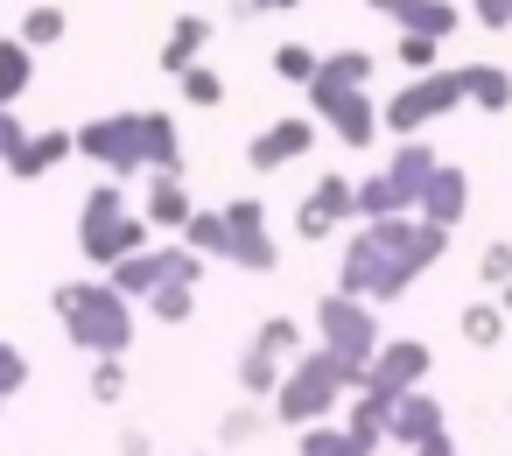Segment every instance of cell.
<instances>
[{
  "label": "cell",
  "mask_w": 512,
  "mask_h": 456,
  "mask_svg": "<svg viewBox=\"0 0 512 456\" xmlns=\"http://www.w3.org/2000/svg\"><path fill=\"white\" fill-rule=\"evenodd\" d=\"M449 253V225H428V218H379L351 239L344 253V288L365 295V302H393L407 295L435 260Z\"/></svg>",
  "instance_id": "1"
},
{
  "label": "cell",
  "mask_w": 512,
  "mask_h": 456,
  "mask_svg": "<svg viewBox=\"0 0 512 456\" xmlns=\"http://www.w3.org/2000/svg\"><path fill=\"white\" fill-rule=\"evenodd\" d=\"M477 22L484 29H512V0H477Z\"/></svg>",
  "instance_id": "41"
},
{
  "label": "cell",
  "mask_w": 512,
  "mask_h": 456,
  "mask_svg": "<svg viewBox=\"0 0 512 456\" xmlns=\"http://www.w3.org/2000/svg\"><path fill=\"white\" fill-rule=\"evenodd\" d=\"M253 344L274 351V358H295V351H302V323H295V316H267V323L253 330Z\"/></svg>",
  "instance_id": "29"
},
{
  "label": "cell",
  "mask_w": 512,
  "mask_h": 456,
  "mask_svg": "<svg viewBox=\"0 0 512 456\" xmlns=\"http://www.w3.org/2000/svg\"><path fill=\"white\" fill-rule=\"evenodd\" d=\"M309 204H323V211L344 225V218H358V183H351V176H323V183L309 190Z\"/></svg>",
  "instance_id": "27"
},
{
  "label": "cell",
  "mask_w": 512,
  "mask_h": 456,
  "mask_svg": "<svg viewBox=\"0 0 512 456\" xmlns=\"http://www.w3.org/2000/svg\"><path fill=\"white\" fill-rule=\"evenodd\" d=\"M309 106H316V113L337 127V141H344V148H372V134H379V106H372L365 92L316 78V85H309Z\"/></svg>",
  "instance_id": "9"
},
{
  "label": "cell",
  "mask_w": 512,
  "mask_h": 456,
  "mask_svg": "<svg viewBox=\"0 0 512 456\" xmlns=\"http://www.w3.org/2000/svg\"><path fill=\"white\" fill-rule=\"evenodd\" d=\"M148 309H155V323H190V316H197V288L169 281V288H155V295H148Z\"/></svg>",
  "instance_id": "28"
},
{
  "label": "cell",
  "mask_w": 512,
  "mask_h": 456,
  "mask_svg": "<svg viewBox=\"0 0 512 456\" xmlns=\"http://www.w3.org/2000/svg\"><path fill=\"white\" fill-rule=\"evenodd\" d=\"M435 148H421V141H400V155L379 169V176H365L358 183V218L365 225H379V218H421V197H428V183H435Z\"/></svg>",
  "instance_id": "4"
},
{
  "label": "cell",
  "mask_w": 512,
  "mask_h": 456,
  "mask_svg": "<svg viewBox=\"0 0 512 456\" xmlns=\"http://www.w3.org/2000/svg\"><path fill=\"white\" fill-rule=\"evenodd\" d=\"M470 92H463V71H428V78H414L407 92H393L386 99V127L400 134V141H414L428 120H442V113H456Z\"/></svg>",
  "instance_id": "7"
},
{
  "label": "cell",
  "mask_w": 512,
  "mask_h": 456,
  "mask_svg": "<svg viewBox=\"0 0 512 456\" xmlns=\"http://www.w3.org/2000/svg\"><path fill=\"white\" fill-rule=\"evenodd\" d=\"M71 155H78V134H57V127H50V134H29V141L8 155V176H22V183H29V176H50V169L71 162Z\"/></svg>",
  "instance_id": "15"
},
{
  "label": "cell",
  "mask_w": 512,
  "mask_h": 456,
  "mask_svg": "<svg viewBox=\"0 0 512 456\" xmlns=\"http://www.w3.org/2000/svg\"><path fill=\"white\" fill-rule=\"evenodd\" d=\"M148 155H155V176H183V148H176L169 113H148Z\"/></svg>",
  "instance_id": "22"
},
{
  "label": "cell",
  "mask_w": 512,
  "mask_h": 456,
  "mask_svg": "<svg viewBox=\"0 0 512 456\" xmlns=\"http://www.w3.org/2000/svg\"><path fill=\"white\" fill-rule=\"evenodd\" d=\"M155 232H183L190 218H197V204H190V190H183V176H155L148 183V211H141Z\"/></svg>",
  "instance_id": "16"
},
{
  "label": "cell",
  "mask_w": 512,
  "mask_h": 456,
  "mask_svg": "<svg viewBox=\"0 0 512 456\" xmlns=\"http://www.w3.org/2000/svg\"><path fill=\"white\" fill-rule=\"evenodd\" d=\"M316 330H323V351H337V358L358 365V372L386 351V344H379V316H372V302L351 295V288H337V295L316 302Z\"/></svg>",
  "instance_id": "6"
},
{
  "label": "cell",
  "mask_w": 512,
  "mask_h": 456,
  "mask_svg": "<svg viewBox=\"0 0 512 456\" xmlns=\"http://www.w3.org/2000/svg\"><path fill=\"white\" fill-rule=\"evenodd\" d=\"M435 435H449V428H442V400L400 393V400H393V449H421V442H435Z\"/></svg>",
  "instance_id": "12"
},
{
  "label": "cell",
  "mask_w": 512,
  "mask_h": 456,
  "mask_svg": "<svg viewBox=\"0 0 512 456\" xmlns=\"http://www.w3.org/2000/svg\"><path fill=\"white\" fill-rule=\"evenodd\" d=\"M323 78H330V85H351V92H365V78H372V57H365V50H337V57H323Z\"/></svg>",
  "instance_id": "30"
},
{
  "label": "cell",
  "mask_w": 512,
  "mask_h": 456,
  "mask_svg": "<svg viewBox=\"0 0 512 456\" xmlns=\"http://www.w3.org/2000/svg\"><path fill=\"white\" fill-rule=\"evenodd\" d=\"M120 393H127V365H120V358H99V365H92V400L113 407Z\"/></svg>",
  "instance_id": "36"
},
{
  "label": "cell",
  "mask_w": 512,
  "mask_h": 456,
  "mask_svg": "<svg viewBox=\"0 0 512 456\" xmlns=\"http://www.w3.org/2000/svg\"><path fill=\"white\" fill-rule=\"evenodd\" d=\"M78 155L106 162L113 176L155 169V155H148V113H113V120H92V127H78Z\"/></svg>",
  "instance_id": "8"
},
{
  "label": "cell",
  "mask_w": 512,
  "mask_h": 456,
  "mask_svg": "<svg viewBox=\"0 0 512 456\" xmlns=\"http://www.w3.org/2000/svg\"><path fill=\"white\" fill-rule=\"evenodd\" d=\"M302 456H365V449L344 421H316V428H302Z\"/></svg>",
  "instance_id": "23"
},
{
  "label": "cell",
  "mask_w": 512,
  "mask_h": 456,
  "mask_svg": "<svg viewBox=\"0 0 512 456\" xmlns=\"http://www.w3.org/2000/svg\"><path fill=\"white\" fill-rule=\"evenodd\" d=\"M29 57H36V50H29L22 36H15V43L0 36V106H8V99H22V85H29Z\"/></svg>",
  "instance_id": "25"
},
{
  "label": "cell",
  "mask_w": 512,
  "mask_h": 456,
  "mask_svg": "<svg viewBox=\"0 0 512 456\" xmlns=\"http://www.w3.org/2000/svg\"><path fill=\"white\" fill-rule=\"evenodd\" d=\"M183 99H190V106H225V78L197 64V71H183Z\"/></svg>",
  "instance_id": "34"
},
{
  "label": "cell",
  "mask_w": 512,
  "mask_h": 456,
  "mask_svg": "<svg viewBox=\"0 0 512 456\" xmlns=\"http://www.w3.org/2000/svg\"><path fill=\"white\" fill-rule=\"evenodd\" d=\"M50 302H57L64 330H71L85 351H99V358H120V351L134 344V309H127V295H120L113 281H64Z\"/></svg>",
  "instance_id": "3"
},
{
  "label": "cell",
  "mask_w": 512,
  "mask_h": 456,
  "mask_svg": "<svg viewBox=\"0 0 512 456\" xmlns=\"http://www.w3.org/2000/svg\"><path fill=\"white\" fill-rule=\"evenodd\" d=\"M260 428H267V414H260V407H232V414H225V428H218V442H253Z\"/></svg>",
  "instance_id": "37"
},
{
  "label": "cell",
  "mask_w": 512,
  "mask_h": 456,
  "mask_svg": "<svg viewBox=\"0 0 512 456\" xmlns=\"http://www.w3.org/2000/svg\"><path fill=\"white\" fill-rule=\"evenodd\" d=\"M22 386H29V358H22L15 344H0V407H8Z\"/></svg>",
  "instance_id": "35"
},
{
  "label": "cell",
  "mask_w": 512,
  "mask_h": 456,
  "mask_svg": "<svg viewBox=\"0 0 512 456\" xmlns=\"http://www.w3.org/2000/svg\"><path fill=\"white\" fill-rule=\"evenodd\" d=\"M365 8H372V15H386V22H407L421 0H365Z\"/></svg>",
  "instance_id": "42"
},
{
  "label": "cell",
  "mask_w": 512,
  "mask_h": 456,
  "mask_svg": "<svg viewBox=\"0 0 512 456\" xmlns=\"http://www.w3.org/2000/svg\"><path fill=\"white\" fill-rule=\"evenodd\" d=\"M309 141H316V120H274L267 134L246 141V169H253V176H274L281 162L309 155Z\"/></svg>",
  "instance_id": "11"
},
{
  "label": "cell",
  "mask_w": 512,
  "mask_h": 456,
  "mask_svg": "<svg viewBox=\"0 0 512 456\" xmlns=\"http://www.w3.org/2000/svg\"><path fill=\"white\" fill-rule=\"evenodd\" d=\"M225 225H232V239H260V232H267L260 197H232V204H225Z\"/></svg>",
  "instance_id": "32"
},
{
  "label": "cell",
  "mask_w": 512,
  "mask_h": 456,
  "mask_svg": "<svg viewBox=\"0 0 512 456\" xmlns=\"http://www.w3.org/2000/svg\"><path fill=\"white\" fill-rule=\"evenodd\" d=\"M22 141H29V127H22V120H15L8 106H0V162H8V155H15Z\"/></svg>",
  "instance_id": "40"
},
{
  "label": "cell",
  "mask_w": 512,
  "mask_h": 456,
  "mask_svg": "<svg viewBox=\"0 0 512 456\" xmlns=\"http://www.w3.org/2000/svg\"><path fill=\"white\" fill-rule=\"evenodd\" d=\"M204 43H211V22H204V15H183L176 36L162 43V71H176V78L197 71V50H204Z\"/></svg>",
  "instance_id": "18"
},
{
  "label": "cell",
  "mask_w": 512,
  "mask_h": 456,
  "mask_svg": "<svg viewBox=\"0 0 512 456\" xmlns=\"http://www.w3.org/2000/svg\"><path fill=\"white\" fill-rule=\"evenodd\" d=\"M344 428L358 435V449H365V456H379V449L393 442V400H386V393H372V386H365V393H351Z\"/></svg>",
  "instance_id": "13"
},
{
  "label": "cell",
  "mask_w": 512,
  "mask_h": 456,
  "mask_svg": "<svg viewBox=\"0 0 512 456\" xmlns=\"http://www.w3.org/2000/svg\"><path fill=\"white\" fill-rule=\"evenodd\" d=\"M344 393H365V372L344 365L337 351H302V358L288 365L281 393H274V421H288V428H316V421H330V407H337Z\"/></svg>",
  "instance_id": "2"
},
{
  "label": "cell",
  "mask_w": 512,
  "mask_h": 456,
  "mask_svg": "<svg viewBox=\"0 0 512 456\" xmlns=\"http://www.w3.org/2000/svg\"><path fill=\"white\" fill-rule=\"evenodd\" d=\"M505 323H512V316H505V302H498V295L463 309V337H470L477 351H498V344H505Z\"/></svg>",
  "instance_id": "21"
},
{
  "label": "cell",
  "mask_w": 512,
  "mask_h": 456,
  "mask_svg": "<svg viewBox=\"0 0 512 456\" xmlns=\"http://www.w3.org/2000/svg\"><path fill=\"white\" fill-rule=\"evenodd\" d=\"M407 456H456V435H435V442H421V449H407Z\"/></svg>",
  "instance_id": "44"
},
{
  "label": "cell",
  "mask_w": 512,
  "mask_h": 456,
  "mask_svg": "<svg viewBox=\"0 0 512 456\" xmlns=\"http://www.w3.org/2000/svg\"><path fill=\"white\" fill-rule=\"evenodd\" d=\"M148 218H134L127 211V197H120V183H99L92 197H85V218H78V246H85V260L92 267H120V260H134V253H148Z\"/></svg>",
  "instance_id": "5"
},
{
  "label": "cell",
  "mask_w": 512,
  "mask_h": 456,
  "mask_svg": "<svg viewBox=\"0 0 512 456\" xmlns=\"http://www.w3.org/2000/svg\"><path fill=\"white\" fill-rule=\"evenodd\" d=\"M428 365H435V351H428L421 337H400V344H386V351L365 365V386L386 393V400H400V393H421Z\"/></svg>",
  "instance_id": "10"
},
{
  "label": "cell",
  "mask_w": 512,
  "mask_h": 456,
  "mask_svg": "<svg viewBox=\"0 0 512 456\" xmlns=\"http://www.w3.org/2000/svg\"><path fill=\"white\" fill-rule=\"evenodd\" d=\"M463 211H470V176H463L456 162H442V169H435V183H428V197H421V218L456 232V225H463Z\"/></svg>",
  "instance_id": "14"
},
{
  "label": "cell",
  "mask_w": 512,
  "mask_h": 456,
  "mask_svg": "<svg viewBox=\"0 0 512 456\" xmlns=\"http://www.w3.org/2000/svg\"><path fill=\"white\" fill-rule=\"evenodd\" d=\"M295 232H302V239H330V232H337V218H330L323 204H302V211H295Z\"/></svg>",
  "instance_id": "39"
},
{
  "label": "cell",
  "mask_w": 512,
  "mask_h": 456,
  "mask_svg": "<svg viewBox=\"0 0 512 456\" xmlns=\"http://www.w3.org/2000/svg\"><path fill=\"white\" fill-rule=\"evenodd\" d=\"M498 302H505V316H512V288H505V295H498Z\"/></svg>",
  "instance_id": "46"
},
{
  "label": "cell",
  "mask_w": 512,
  "mask_h": 456,
  "mask_svg": "<svg viewBox=\"0 0 512 456\" xmlns=\"http://www.w3.org/2000/svg\"><path fill=\"white\" fill-rule=\"evenodd\" d=\"M281 379H288V358H274V351H260V344L239 358V393H246V400H274Z\"/></svg>",
  "instance_id": "17"
},
{
  "label": "cell",
  "mask_w": 512,
  "mask_h": 456,
  "mask_svg": "<svg viewBox=\"0 0 512 456\" xmlns=\"http://www.w3.org/2000/svg\"><path fill=\"white\" fill-rule=\"evenodd\" d=\"M120 456H155V442H148L141 428H127V435H120Z\"/></svg>",
  "instance_id": "43"
},
{
  "label": "cell",
  "mask_w": 512,
  "mask_h": 456,
  "mask_svg": "<svg viewBox=\"0 0 512 456\" xmlns=\"http://www.w3.org/2000/svg\"><path fill=\"white\" fill-rule=\"evenodd\" d=\"M463 92H470L477 113H505V106H512V78L491 71V64H463Z\"/></svg>",
  "instance_id": "19"
},
{
  "label": "cell",
  "mask_w": 512,
  "mask_h": 456,
  "mask_svg": "<svg viewBox=\"0 0 512 456\" xmlns=\"http://www.w3.org/2000/svg\"><path fill=\"white\" fill-rule=\"evenodd\" d=\"M435 57H442V43H435V36H400V64H407V71H421V78H428V64H435Z\"/></svg>",
  "instance_id": "38"
},
{
  "label": "cell",
  "mask_w": 512,
  "mask_h": 456,
  "mask_svg": "<svg viewBox=\"0 0 512 456\" xmlns=\"http://www.w3.org/2000/svg\"><path fill=\"white\" fill-rule=\"evenodd\" d=\"M246 15H281V8H295V0H239Z\"/></svg>",
  "instance_id": "45"
},
{
  "label": "cell",
  "mask_w": 512,
  "mask_h": 456,
  "mask_svg": "<svg viewBox=\"0 0 512 456\" xmlns=\"http://www.w3.org/2000/svg\"><path fill=\"white\" fill-rule=\"evenodd\" d=\"M183 246H197L204 260H232V225H225V211H197V218L183 225Z\"/></svg>",
  "instance_id": "20"
},
{
  "label": "cell",
  "mask_w": 512,
  "mask_h": 456,
  "mask_svg": "<svg viewBox=\"0 0 512 456\" xmlns=\"http://www.w3.org/2000/svg\"><path fill=\"white\" fill-rule=\"evenodd\" d=\"M22 43H29V50H50V43H64V15H57V8H29V22H22Z\"/></svg>",
  "instance_id": "31"
},
{
  "label": "cell",
  "mask_w": 512,
  "mask_h": 456,
  "mask_svg": "<svg viewBox=\"0 0 512 456\" xmlns=\"http://www.w3.org/2000/svg\"><path fill=\"white\" fill-rule=\"evenodd\" d=\"M456 22H463V15L449 8V0H421V8H414L400 29H407V36H435V43H449V36H456Z\"/></svg>",
  "instance_id": "24"
},
{
  "label": "cell",
  "mask_w": 512,
  "mask_h": 456,
  "mask_svg": "<svg viewBox=\"0 0 512 456\" xmlns=\"http://www.w3.org/2000/svg\"><path fill=\"white\" fill-rule=\"evenodd\" d=\"M477 274H484V288H498V295H505V288H512V246H505V239H491V246L477 253Z\"/></svg>",
  "instance_id": "33"
},
{
  "label": "cell",
  "mask_w": 512,
  "mask_h": 456,
  "mask_svg": "<svg viewBox=\"0 0 512 456\" xmlns=\"http://www.w3.org/2000/svg\"><path fill=\"white\" fill-rule=\"evenodd\" d=\"M274 78H288V85H316V78H323V57H316L309 43H281V50H274Z\"/></svg>",
  "instance_id": "26"
}]
</instances>
